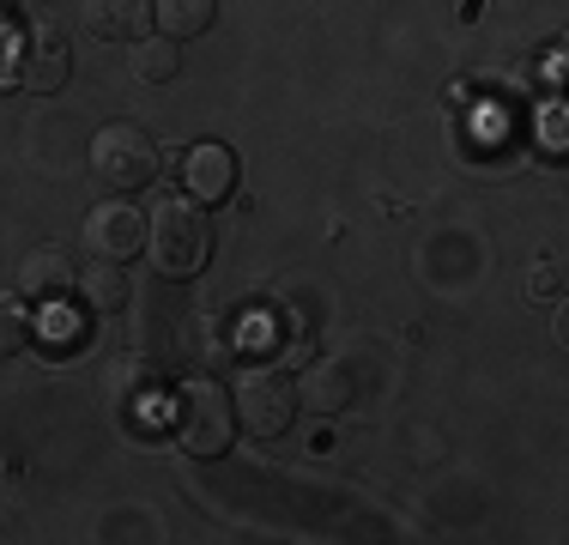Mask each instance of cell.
Instances as JSON below:
<instances>
[{"label":"cell","mask_w":569,"mask_h":545,"mask_svg":"<svg viewBox=\"0 0 569 545\" xmlns=\"http://www.w3.org/2000/svg\"><path fill=\"white\" fill-rule=\"evenodd\" d=\"M558 285H563V267L558 261H539L533 272H527V291H539V297H558Z\"/></svg>","instance_id":"cell-17"},{"label":"cell","mask_w":569,"mask_h":545,"mask_svg":"<svg viewBox=\"0 0 569 545\" xmlns=\"http://www.w3.org/2000/svg\"><path fill=\"white\" fill-rule=\"evenodd\" d=\"M79 24L103 43H140L152 24V0H79Z\"/></svg>","instance_id":"cell-8"},{"label":"cell","mask_w":569,"mask_h":545,"mask_svg":"<svg viewBox=\"0 0 569 545\" xmlns=\"http://www.w3.org/2000/svg\"><path fill=\"white\" fill-rule=\"evenodd\" d=\"M110 388H116V406H121V413H133V406L152 394V370H146L140 358H128V364H116V370H110Z\"/></svg>","instance_id":"cell-14"},{"label":"cell","mask_w":569,"mask_h":545,"mask_svg":"<svg viewBox=\"0 0 569 545\" xmlns=\"http://www.w3.org/2000/svg\"><path fill=\"white\" fill-rule=\"evenodd\" d=\"M67 73H73V54H67V43L56 31H37V37H24V43L12 49V79H19L24 91H37V98L61 91Z\"/></svg>","instance_id":"cell-7"},{"label":"cell","mask_w":569,"mask_h":545,"mask_svg":"<svg viewBox=\"0 0 569 545\" xmlns=\"http://www.w3.org/2000/svg\"><path fill=\"white\" fill-rule=\"evenodd\" d=\"M230 406H237V425L249 436H284L297 418V382L279 364H249L230 382Z\"/></svg>","instance_id":"cell-4"},{"label":"cell","mask_w":569,"mask_h":545,"mask_svg":"<svg viewBox=\"0 0 569 545\" xmlns=\"http://www.w3.org/2000/svg\"><path fill=\"white\" fill-rule=\"evenodd\" d=\"M73 291H79V304L86 309H98V316H110V309L128 304V272H121V261H103V255H91V267H79L73 272Z\"/></svg>","instance_id":"cell-10"},{"label":"cell","mask_w":569,"mask_h":545,"mask_svg":"<svg viewBox=\"0 0 569 545\" xmlns=\"http://www.w3.org/2000/svg\"><path fill=\"white\" fill-rule=\"evenodd\" d=\"M351 400V376L340 370V364H316L309 358V370H303V382H297V406H309V413H340V406Z\"/></svg>","instance_id":"cell-11"},{"label":"cell","mask_w":569,"mask_h":545,"mask_svg":"<svg viewBox=\"0 0 569 545\" xmlns=\"http://www.w3.org/2000/svg\"><path fill=\"white\" fill-rule=\"evenodd\" d=\"M267 346H273L279 370H291V364H309V358H316V346H309V339H291V334H273Z\"/></svg>","instance_id":"cell-16"},{"label":"cell","mask_w":569,"mask_h":545,"mask_svg":"<svg viewBox=\"0 0 569 545\" xmlns=\"http://www.w3.org/2000/svg\"><path fill=\"white\" fill-rule=\"evenodd\" d=\"M133 79L140 86H170L176 73H182V49L170 43V37H140V49H133Z\"/></svg>","instance_id":"cell-13"},{"label":"cell","mask_w":569,"mask_h":545,"mask_svg":"<svg viewBox=\"0 0 569 545\" xmlns=\"http://www.w3.org/2000/svg\"><path fill=\"white\" fill-rule=\"evenodd\" d=\"M152 19H158V37H170V43H182V37H200V31H212V19H219V7H212V0H152Z\"/></svg>","instance_id":"cell-12"},{"label":"cell","mask_w":569,"mask_h":545,"mask_svg":"<svg viewBox=\"0 0 569 545\" xmlns=\"http://www.w3.org/2000/svg\"><path fill=\"white\" fill-rule=\"evenodd\" d=\"M73 291V261L61 249H31L19 261V297L24 304H61Z\"/></svg>","instance_id":"cell-9"},{"label":"cell","mask_w":569,"mask_h":545,"mask_svg":"<svg viewBox=\"0 0 569 545\" xmlns=\"http://www.w3.org/2000/svg\"><path fill=\"white\" fill-rule=\"evenodd\" d=\"M158 170H164V152H158V140L140 121H110V128H98V140H91V176H98V188H110V195H140V188L158 182Z\"/></svg>","instance_id":"cell-3"},{"label":"cell","mask_w":569,"mask_h":545,"mask_svg":"<svg viewBox=\"0 0 569 545\" xmlns=\"http://www.w3.org/2000/svg\"><path fill=\"white\" fill-rule=\"evenodd\" d=\"M31 339V316H24L19 297H0V358H12V351Z\"/></svg>","instance_id":"cell-15"},{"label":"cell","mask_w":569,"mask_h":545,"mask_svg":"<svg viewBox=\"0 0 569 545\" xmlns=\"http://www.w3.org/2000/svg\"><path fill=\"white\" fill-rule=\"evenodd\" d=\"M146 255L164 279H194L212 255V225H207V207L188 195H170L158 200L152 218H146Z\"/></svg>","instance_id":"cell-2"},{"label":"cell","mask_w":569,"mask_h":545,"mask_svg":"<svg viewBox=\"0 0 569 545\" xmlns=\"http://www.w3.org/2000/svg\"><path fill=\"white\" fill-rule=\"evenodd\" d=\"M24 7H56V0H24Z\"/></svg>","instance_id":"cell-18"},{"label":"cell","mask_w":569,"mask_h":545,"mask_svg":"<svg viewBox=\"0 0 569 545\" xmlns=\"http://www.w3.org/2000/svg\"><path fill=\"white\" fill-rule=\"evenodd\" d=\"M86 249L103 255V261H133L146 255V218L133 200H103V207L86 212Z\"/></svg>","instance_id":"cell-5"},{"label":"cell","mask_w":569,"mask_h":545,"mask_svg":"<svg viewBox=\"0 0 569 545\" xmlns=\"http://www.w3.org/2000/svg\"><path fill=\"white\" fill-rule=\"evenodd\" d=\"M170 436L188 448L194 460H219L230 443H237V406H230V388L212 376H188L182 388L170 394Z\"/></svg>","instance_id":"cell-1"},{"label":"cell","mask_w":569,"mask_h":545,"mask_svg":"<svg viewBox=\"0 0 569 545\" xmlns=\"http://www.w3.org/2000/svg\"><path fill=\"white\" fill-rule=\"evenodd\" d=\"M182 195L200 207H219L237 195V152L224 140H194L182 152Z\"/></svg>","instance_id":"cell-6"}]
</instances>
